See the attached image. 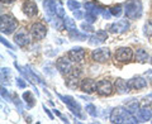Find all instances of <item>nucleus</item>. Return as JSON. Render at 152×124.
<instances>
[{
  "instance_id": "nucleus-11",
  "label": "nucleus",
  "mask_w": 152,
  "mask_h": 124,
  "mask_svg": "<svg viewBox=\"0 0 152 124\" xmlns=\"http://www.w3.org/2000/svg\"><path fill=\"white\" fill-rule=\"evenodd\" d=\"M80 89L86 94H93L94 91H96V82L93 79H84L80 84Z\"/></svg>"
},
{
  "instance_id": "nucleus-20",
  "label": "nucleus",
  "mask_w": 152,
  "mask_h": 124,
  "mask_svg": "<svg viewBox=\"0 0 152 124\" xmlns=\"http://www.w3.org/2000/svg\"><path fill=\"white\" fill-rule=\"evenodd\" d=\"M107 38H108V34H107V32H103V31H100V32H98L96 33V34H95L93 38H91V43L93 44H95V43H103V42L104 41H105L107 39Z\"/></svg>"
},
{
  "instance_id": "nucleus-36",
  "label": "nucleus",
  "mask_w": 152,
  "mask_h": 124,
  "mask_svg": "<svg viewBox=\"0 0 152 124\" xmlns=\"http://www.w3.org/2000/svg\"><path fill=\"white\" fill-rule=\"evenodd\" d=\"M1 1L4 3V1H5V3H13V1H15V0H1Z\"/></svg>"
},
{
  "instance_id": "nucleus-25",
  "label": "nucleus",
  "mask_w": 152,
  "mask_h": 124,
  "mask_svg": "<svg viewBox=\"0 0 152 124\" xmlns=\"http://www.w3.org/2000/svg\"><path fill=\"white\" fill-rule=\"evenodd\" d=\"M67 7H69L70 10L75 12V10H77V9H80V3H77L76 0H69V1H67Z\"/></svg>"
},
{
  "instance_id": "nucleus-27",
  "label": "nucleus",
  "mask_w": 152,
  "mask_h": 124,
  "mask_svg": "<svg viewBox=\"0 0 152 124\" xmlns=\"http://www.w3.org/2000/svg\"><path fill=\"white\" fill-rule=\"evenodd\" d=\"M85 18H86L88 23H94L95 20H96V15H95L94 13H91V12H86V14H85Z\"/></svg>"
},
{
  "instance_id": "nucleus-32",
  "label": "nucleus",
  "mask_w": 152,
  "mask_h": 124,
  "mask_svg": "<svg viewBox=\"0 0 152 124\" xmlns=\"http://www.w3.org/2000/svg\"><path fill=\"white\" fill-rule=\"evenodd\" d=\"M81 28H83L84 31H88V32H91L93 31V27L89 26V24H85V23H83V24H81Z\"/></svg>"
},
{
  "instance_id": "nucleus-7",
  "label": "nucleus",
  "mask_w": 152,
  "mask_h": 124,
  "mask_svg": "<svg viewBox=\"0 0 152 124\" xmlns=\"http://www.w3.org/2000/svg\"><path fill=\"white\" fill-rule=\"evenodd\" d=\"M93 60L96 62H100V63H104V62H108L110 60V51L109 48H96L93 51Z\"/></svg>"
},
{
  "instance_id": "nucleus-37",
  "label": "nucleus",
  "mask_w": 152,
  "mask_h": 124,
  "mask_svg": "<svg viewBox=\"0 0 152 124\" xmlns=\"http://www.w3.org/2000/svg\"><path fill=\"white\" fill-rule=\"evenodd\" d=\"M150 61H151V63H152V57H151V60H150Z\"/></svg>"
},
{
  "instance_id": "nucleus-17",
  "label": "nucleus",
  "mask_w": 152,
  "mask_h": 124,
  "mask_svg": "<svg viewBox=\"0 0 152 124\" xmlns=\"http://www.w3.org/2000/svg\"><path fill=\"white\" fill-rule=\"evenodd\" d=\"M66 86L70 88V89H77V86H79V76L69 74L67 77H66Z\"/></svg>"
},
{
  "instance_id": "nucleus-35",
  "label": "nucleus",
  "mask_w": 152,
  "mask_h": 124,
  "mask_svg": "<svg viewBox=\"0 0 152 124\" xmlns=\"http://www.w3.org/2000/svg\"><path fill=\"white\" fill-rule=\"evenodd\" d=\"M43 109H45V112H46L47 114H48V117H50L51 119H52V118H53V115H52V114H51V112H50V110H48V109H47L46 106H43Z\"/></svg>"
},
{
  "instance_id": "nucleus-2",
  "label": "nucleus",
  "mask_w": 152,
  "mask_h": 124,
  "mask_svg": "<svg viewBox=\"0 0 152 124\" xmlns=\"http://www.w3.org/2000/svg\"><path fill=\"white\" fill-rule=\"evenodd\" d=\"M17 26H18V22L12 15H8V14H3L1 15V19H0V28H1L3 33L12 34V33L17 29Z\"/></svg>"
},
{
  "instance_id": "nucleus-30",
  "label": "nucleus",
  "mask_w": 152,
  "mask_h": 124,
  "mask_svg": "<svg viewBox=\"0 0 152 124\" xmlns=\"http://www.w3.org/2000/svg\"><path fill=\"white\" fill-rule=\"evenodd\" d=\"M15 81H17V84L19 85V86H20V88H27V82H24V81H23L22 79H15Z\"/></svg>"
},
{
  "instance_id": "nucleus-4",
  "label": "nucleus",
  "mask_w": 152,
  "mask_h": 124,
  "mask_svg": "<svg viewBox=\"0 0 152 124\" xmlns=\"http://www.w3.org/2000/svg\"><path fill=\"white\" fill-rule=\"evenodd\" d=\"M31 36L33 39H43V38L47 36V27L41 22L34 23L31 27Z\"/></svg>"
},
{
  "instance_id": "nucleus-16",
  "label": "nucleus",
  "mask_w": 152,
  "mask_h": 124,
  "mask_svg": "<svg viewBox=\"0 0 152 124\" xmlns=\"http://www.w3.org/2000/svg\"><path fill=\"white\" fill-rule=\"evenodd\" d=\"M115 89H117V91L119 94H127L131 90V86H129V82H127L126 80L117 79V81H115Z\"/></svg>"
},
{
  "instance_id": "nucleus-21",
  "label": "nucleus",
  "mask_w": 152,
  "mask_h": 124,
  "mask_svg": "<svg viewBox=\"0 0 152 124\" xmlns=\"http://www.w3.org/2000/svg\"><path fill=\"white\" fill-rule=\"evenodd\" d=\"M64 19H65V20H64V24H65L66 29H67L69 32L76 31V24H75L74 19H71V18H69V17H65Z\"/></svg>"
},
{
  "instance_id": "nucleus-14",
  "label": "nucleus",
  "mask_w": 152,
  "mask_h": 124,
  "mask_svg": "<svg viewBox=\"0 0 152 124\" xmlns=\"http://www.w3.org/2000/svg\"><path fill=\"white\" fill-rule=\"evenodd\" d=\"M128 28H129V24H128V22L124 20V19H122V20H118L117 23H114V24L110 26V31L113 33H124Z\"/></svg>"
},
{
  "instance_id": "nucleus-12",
  "label": "nucleus",
  "mask_w": 152,
  "mask_h": 124,
  "mask_svg": "<svg viewBox=\"0 0 152 124\" xmlns=\"http://www.w3.org/2000/svg\"><path fill=\"white\" fill-rule=\"evenodd\" d=\"M23 12H24V14L28 17H34L38 13V8H37L34 1H32V0H26V1L23 3Z\"/></svg>"
},
{
  "instance_id": "nucleus-33",
  "label": "nucleus",
  "mask_w": 152,
  "mask_h": 124,
  "mask_svg": "<svg viewBox=\"0 0 152 124\" xmlns=\"http://www.w3.org/2000/svg\"><path fill=\"white\" fill-rule=\"evenodd\" d=\"M74 15H75V18L81 19V18H83V13H81V12H80L79 9H77V10H75V12H74Z\"/></svg>"
},
{
  "instance_id": "nucleus-15",
  "label": "nucleus",
  "mask_w": 152,
  "mask_h": 124,
  "mask_svg": "<svg viewBox=\"0 0 152 124\" xmlns=\"http://www.w3.org/2000/svg\"><path fill=\"white\" fill-rule=\"evenodd\" d=\"M129 86H131V89H133V90H140V89H145L146 86H147V81L143 79V77H133V79H131L129 81Z\"/></svg>"
},
{
  "instance_id": "nucleus-34",
  "label": "nucleus",
  "mask_w": 152,
  "mask_h": 124,
  "mask_svg": "<svg viewBox=\"0 0 152 124\" xmlns=\"http://www.w3.org/2000/svg\"><path fill=\"white\" fill-rule=\"evenodd\" d=\"M1 43H3V44H5V46L8 47V48H13V46H12L10 43H9V42H7L5 39H4V38H1Z\"/></svg>"
},
{
  "instance_id": "nucleus-13",
  "label": "nucleus",
  "mask_w": 152,
  "mask_h": 124,
  "mask_svg": "<svg viewBox=\"0 0 152 124\" xmlns=\"http://www.w3.org/2000/svg\"><path fill=\"white\" fill-rule=\"evenodd\" d=\"M60 98L62 99V101L70 108V110L74 114H76V115H80V106H79V104L76 103L72 98H71V96H62V95H60Z\"/></svg>"
},
{
  "instance_id": "nucleus-19",
  "label": "nucleus",
  "mask_w": 152,
  "mask_h": 124,
  "mask_svg": "<svg viewBox=\"0 0 152 124\" xmlns=\"http://www.w3.org/2000/svg\"><path fill=\"white\" fill-rule=\"evenodd\" d=\"M43 7H45V10L52 15V14H56L57 12V8H56V3L53 0H45L43 1Z\"/></svg>"
},
{
  "instance_id": "nucleus-31",
  "label": "nucleus",
  "mask_w": 152,
  "mask_h": 124,
  "mask_svg": "<svg viewBox=\"0 0 152 124\" xmlns=\"http://www.w3.org/2000/svg\"><path fill=\"white\" fill-rule=\"evenodd\" d=\"M53 26H55V27H57V29H58V31H61V29L64 28V27H62V23L60 22V19H56V22L53 23Z\"/></svg>"
},
{
  "instance_id": "nucleus-18",
  "label": "nucleus",
  "mask_w": 152,
  "mask_h": 124,
  "mask_svg": "<svg viewBox=\"0 0 152 124\" xmlns=\"http://www.w3.org/2000/svg\"><path fill=\"white\" fill-rule=\"evenodd\" d=\"M134 58H136V61H138V62H141V63H145V62H147L148 61V53H147V51H145V50H142V48H138L136 51V55H134Z\"/></svg>"
},
{
  "instance_id": "nucleus-6",
  "label": "nucleus",
  "mask_w": 152,
  "mask_h": 124,
  "mask_svg": "<svg viewBox=\"0 0 152 124\" xmlns=\"http://www.w3.org/2000/svg\"><path fill=\"white\" fill-rule=\"evenodd\" d=\"M113 91H114V89H113V85L110 81L100 80L96 84V93L99 95H102V96H110Z\"/></svg>"
},
{
  "instance_id": "nucleus-9",
  "label": "nucleus",
  "mask_w": 152,
  "mask_h": 124,
  "mask_svg": "<svg viewBox=\"0 0 152 124\" xmlns=\"http://www.w3.org/2000/svg\"><path fill=\"white\" fill-rule=\"evenodd\" d=\"M14 42H15L19 47H26L29 44L31 38L26 31H19L18 33H15V36H14Z\"/></svg>"
},
{
  "instance_id": "nucleus-24",
  "label": "nucleus",
  "mask_w": 152,
  "mask_h": 124,
  "mask_svg": "<svg viewBox=\"0 0 152 124\" xmlns=\"http://www.w3.org/2000/svg\"><path fill=\"white\" fill-rule=\"evenodd\" d=\"M145 34L147 37L152 36V19H150V20L146 22V24H145Z\"/></svg>"
},
{
  "instance_id": "nucleus-1",
  "label": "nucleus",
  "mask_w": 152,
  "mask_h": 124,
  "mask_svg": "<svg viewBox=\"0 0 152 124\" xmlns=\"http://www.w3.org/2000/svg\"><path fill=\"white\" fill-rule=\"evenodd\" d=\"M112 123H136V118L132 115L129 110H126L123 108H115L110 114Z\"/></svg>"
},
{
  "instance_id": "nucleus-28",
  "label": "nucleus",
  "mask_w": 152,
  "mask_h": 124,
  "mask_svg": "<svg viewBox=\"0 0 152 124\" xmlns=\"http://www.w3.org/2000/svg\"><path fill=\"white\" fill-rule=\"evenodd\" d=\"M86 112L90 114V115H93V117H96V109H95L94 105H86Z\"/></svg>"
},
{
  "instance_id": "nucleus-26",
  "label": "nucleus",
  "mask_w": 152,
  "mask_h": 124,
  "mask_svg": "<svg viewBox=\"0 0 152 124\" xmlns=\"http://www.w3.org/2000/svg\"><path fill=\"white\" fill-rule=\"evenodd\" d=\"M110 13H112V15H114V17H119L121 14H122V5H114V7H112L110 9Z\"/></svg>"
},
{
  "instance_id": "nucleus-29",
  "label": "nucleus",
  "mask_w": 152,
  "mask_h": 124,
  "mask_svg": "<svg viewBox=\"0 0 152 124\" xmlns=\"http://www.w3.org/2000/svg\"><path fill=\"white\" fill-rule=\"evenodd\" d=\"M56 14L58 15L60 18H65V12H64V8L62 7H58L57 8V12H56Z\"/></svg>"
},
{
  "instance_id": "nucleus-5",
  "label": "nucleus",
  "mask_w": 152,
  "mask_h": 124,
  "mask_svg": "<svg viewBox=\"0 0 152 124\" xmlns=\"http://www.w3.org/2000/svg\"><path fill=\"white\" fill-rule=\"evenodd\" d=\"M142 14V5L140 1H133L128 4L126 8V15L129 19H137L140 18Z\"/></svg>"
},
{
  "instance_id": "nucleus-23",
  "label": "nucleus",
  "mask_w": 152,
  "mask_h": 124,
  "mask_svg": "<svg viewBox=\"0 0 152 124\" xmlns=\"http://www.w3.org/2000/svg\"><path fill=\"white\" fill-rule=\"evenodd\" d=\"M140 115L142 117L143 120H150L151 119V110H148L147 108H142V109H140Z\"/></svg>"
},
{
  "instance_id": "nucleus-8",
  "label": "nucleus",
  "mask_w": 152,
  "mask_h": 124,
  "mask_svg": "<svg viewBox=\"0 0 152 124\" xmlns=\"http://www.w3.org/2000/svg\"><path fill=\"white\" fill-rule=\"evenodd\" d=\"M57 69L60 70L61 74L64 75H69L72 71V61L70 60V57H61L57 61Z\"/></svg>"
},
{
  "instance_id": "nucleus-3",
  "label": "nucleus",
  "mask_w": 152,
  "mask_h": 124,
  "mask_svg": "<svg viewBox=\"0 0 152 124\" xmlns=\"http://www.w3.org/2000/svg\"><path fill=\"white\" fill-rule=\"evenodd\" d=\"M115 61L121 62V63H128L133 58V52L129 47H121L115 52Z\"/></svg>"
},
{
  "instance_id": "nucleus-22",
  "label": "nucleus",
  "mask_w": 152,
  "mask_h": 124,
  "mask_svg": "<svg viewBox=\"0 0 152 124\" xmlns=\"http://www.w3.org/2000/svg\"><path fill=\"white\" fill-rule=\"evenodd\" d=\"M23 99H24V101L28 104V106L29 108H32L33 105H34V96L32 95V93L31 91H26L24 94H23Z\"/></svg>"
},
{
  "instance_id": "nucleus-10",
  "label": "nucleus",
  "mask_w": 152,
  "mask_h": 124,
  "mask_svg": "<svg viewBox=\"0 0 152 124\" xmlns=\"http://www.w3.org/2000/svg\"><path fill=\"white\" fill-rule=\"evenodd\" d=\"M69 57L72 62H83L85 58V50L81 47H75L69 52Z\"/></svg>"
}]
</instances>
